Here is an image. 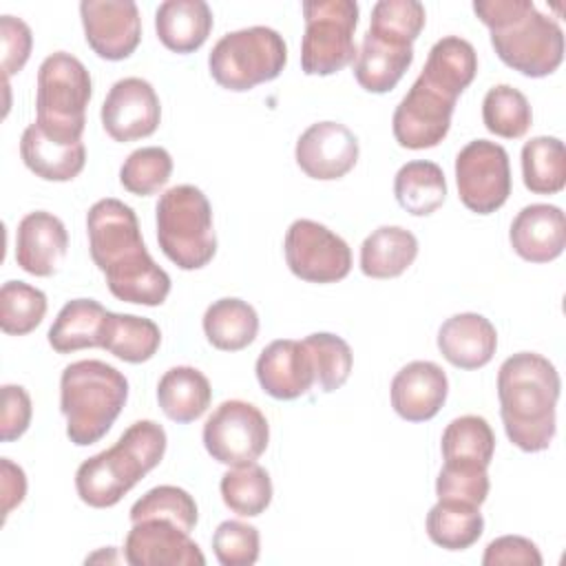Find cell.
I'll return each mask as SVG.
<instances>
[{
	"mask_svg": "<svg viewBox=\"0 0 566 566\" xmlns=\"http://www.w3.org/2000/svg\"><path fill=\"white\" fill-rule=\"evenodd\" d=\"M104 130L115 142L150 137L161 122V104L150 82L142 77L117 80L99 111Z\"/></svg>",
	"mask_w": 566,
	"mask_h": 566,
	"instance_id": "9a60e30c",
	"label": "cell"
},
{
	"mask_svg": "<svg viewBox=\"0 0 566 566\" xmlns=\"http://www.w3.org/2000/svg\"><path fill=\"white\" fill-rule=\"evenodd\" d=\"M0 40H2V71H4V80H9V75L20 73L22 66L27 64L33 46V35L24 20L13 15H2Z\"/></svg>",
	"mask_w": 566,
	"mask_h": 566,
	"instance_id": "f6af8a7d",
	"label": "cell"
},
{
	"mask_svg": "<svg viewBox=\"0 0 566 566\" xmlns=\"http://www.w3.org/2000/svg\"><path fill=\"white\" fill-rule=\"evenodd\" d=\"M438 349L458 369H480L497 349V332L482 314H453L438 329Z\"/></svg>",
	"mask_w": 566,
	"mask_h": 566,
	"instance_id": "7402d4cb",
	"label": "cell"
},
{
	"mask_svg": "<svg viewBox=\"0 0 566 566\" xmlns=\"http://www.w3.org/2000/svg\"><path fill=\"white\" fill-rule=\"evenodd\" d=\"M453 108L455 99L418 77L394 111L391 128L396 142L409 150L438 146L451 128Z\"/></svg>",
	"mask_w": 566,
	"mask_h": 566,
	"instance_id": "4fadbf2b",
	"label": "cell"
},
{
	"mask_svg": "<svg viewBox=\"0 0 566 566\" xmlns=\"http://www.w3.org/2000/svg\"><path fill=\"white\" fill-rule=\"evenodd\" d=\"M475 73L478 53L473 44L460 35H447L431 46L424 69L418 77L458 102L460 93L473 82Z\"/></svg>",
	"mask_w": 566,
	"mask_h": 566,
	"instance_id": "484cf974",
	"label": "cell"
},
{
	"mask_svg": "<svg viewBox=\"0 0 566 566\" xmlns=\"http://www.w3.org/2000/svg\"><path fill=\"white\" fill-rule=\"evenodd\" d=\"M413 62V46L365 33L354 64L356 82L369 93L391 91Z\"/></svg>",
	"mask_w": 566,
	"mask_h": 566,
	"instance_id": "d4e9b609",
	"label": "cell"
},
{
	"mask_svg": "<svg viewBox=\"0 0 566 566\" xmlns=\"http://www.w3.org/2000/svg\"><path fill=\"white\" fill-rule=\"evenodd\" d=\"M33 407L31 396L20 385L2 387V416H0V438L2 442L18 440L31 424Z\"/></svg>",
	"mask_w": 566,
	"mask_h": 566,
	"instance_id": "7dc6e473",
	"label": "cell"
},
{
	"mask_svg": "<svg viewBox=\"0 0 566 566\" xmlns=\"http://www.w3.org/2000/svg\"><path fill=\"white\" fill-rule=\"evenodd\" d=\"M161 345V332L155 321L135 316V314H117L108 312L102 349L111 352L124 363H146L150 360Z\"/></svg>",
	"mask_w": 566,
	"mask_h": 566,
	"instance_id": "d6a6232c",
	"label": "cell"
},
{
	"mask_svg": "<svg viewBox=\"0 0 566 566\" xmlns=\"http://www.w3.org/2000/svg\"><path fill=\"white\" fill-rule=\"evenodd\" d=\"M86 232L93 263L106 276L115 298L148 307L166 301L170 276L146 250L130 206L113 197L95 201L86 214Z\"/></svg>",
	"mask_w": 566,
	"mask_h": 566,
	"instance_id": "6da1fadb",
	"label": "cell"
},
{
	"mask_svg": "<svg viewBox=\"0 0 566 566\" xmlns=\"http://www.w3.org/2000/svg\"><path fill=\"white\" fill-rule=\"evenodd\" d=\"M497 57L526 77H546L564 60V31L531 0H475Z\"/></svg>",
	"mask_w": 566,
	"mask_h": 566,
	"instance_id": "3957f363",
	"label": "cell"
},
{
	"mask_svg": "<svg viewBox=\"0 0 566 566\" xmlns=\"http://www.w3.org/2000/svg\"><path fill=\"white\" fill-rule=\"evenodd\" d=\"M214 18L203 0H166L155 11V31L172 53H192L203 46Z\"/></svg>",
	"mask_w": 566,
	"mask_h": 566,
	"instance_id": "cb8c5ba5",
	"label": "cell"
},
{
	"mask_svg": "<svg viewBox=\"0 0 566 566\" xmlns=\"http://www.w3.org/2000/svg\"><path fill=\"white\" fill-rule=\"evenodd\" d=\"M298 168L318 181L345 177L358 161V139L340 122H316L296 142Z\"/></svg>",
	"mask_w": 566,
	"mask_h": 566,
	"instance_id": "e0dca14e",
	"label": "cell"
},
{
	"mask_svg": "<svg viewBox=\"0 0 566 566\" xmlns=\"http://www.w3.org/2000/svg\"><path fill=\"white\" fill-rule=\"evenodd\" d=\"M515 254L528 263L555 261L566 248V217L551 203L524 206L509 230Z\"/></svg>",
	"mask_w": 566,
	"mask_h": 566,
	"instance_id": "44dd1931",
	"label": "cell"
},
{
	"mask_svg": "<svg viewBox=\"0 0 566 566\" xmlns=\"http://www.w3.org/2000/svg\"><path fill=\"white\" fill-rule=\"evenodd\" d=\"M427 22L424 4L418 0H380L371 7L369 33L398 44H411Z\"/></svg>",
	"mask_w": 566,
	"mask_h": 566,
	"instance_id": "b9f144b4",
	"label": "cell"
},
{
	"mask_svg": "<svg viewBox=\"0 0 566 566\" xmlns=\"http://www.w3.org/2000/svg\"><path fill=\"white\" fill-rule=\"evenodd\" d=\"M91 95L88 69L66 51L51 53L38 69V126L57 142H82Z\"/></svg>",
	"mask_w": 566,
	"mask_h": 566,
	"instance_id": "52a82bcc",
	"label": "cell"
},
{
	"mask_svg": "<svg viewBox=\"0 0 566 566\" xmlns=\"http://www.w3.org/2000/svg\"><path fill=\"white\" fill-rule=\"evenodd\" d=\"M80 15L88 46L104 60L119 62L142 40L139 9L130 0H82Z\"/></svg>",
	"mask_w": 566,
	"mask_h": 566,
	"instance_id": "5bb4252c",
	"label": "cell"
},
{
	"mask_svg": "<svg viewBox=\"0 0 566 566\" xmlns=\"http://www.w3.org/2000/svg\"><path fill=\"white\" fill-rule=\"evenodd\" d=\"M458 197L471 212L491 214L511 195V164L504 146L489 139L469 142L455 157Z\"/></svg>",
	"mask_w": 566,
	"mask_h": 566,
	"instance_id": "8fae6325",
	"label": "cell"
},
{
	"mask_svg": "<svg viewBox=\"0 0 566 566\" xmlns=\"http://www.w3.org/2000/svg\"><path fill=\"white\" fill-rule=\"evenodd\" d=\"M172 175V157L161 146H144L133 150L122 168L119 184L137 197H148L159 192Z\"/></svg>",
	"mask_w": 566,
	"mask_h": 566,
	"instance_id": "60d3db41",
	"label": "cell"
},
{
	"mask_svg": "<svg viewBox=\"0 0 566 566\" xmlns=\"http://www.w3.org/2000/svg\"><path fill=\"white\" fill-rule=\"evenodd\" d=\"M219 489L223 504L241 517H256L272 502L270 473L256 462L232 467L230 471H226Z\"/></svg>",
	"mask_w": 566,
	"mask_h": 566,
	"instance_id": "d590c367",
	"label": "cell"
},
{
	"mask_svg": "<svg viewBox=\"0 0 566 566\" xmlns=\"http://www.w3.org/2000/svg\"><path fill=\"white\" fill-rule=\"evenodd\" d=\"M447 394V374L431 360L407 363L391 380V407L409 422L431 420L442 409Z\"/></svg>",
	"mask_w": 566,
	"mask_h": 566,
	"instance_id": "ffe728a7",
	"label": "cell"
},
{
	"mask_svg": "<svg viewBox=\"0 0 566 566\" xmlns=\"http://www.w3.org/2000/svg\"><path fill=\"white\" fill-rule=\"evenodd\" d=\"M69 250V232L55 214L46 210L29 212L15 232V263L33 276H53Z\"/></svg>",
	"mask_w": 566,
	"mask_h": 566,
	"instance_id": "d6986e66",
	"label": "cell"
},
{
	"mask_svg": "<svg viewBox=\"0 0 566 566\" xmlns=\"http://www.w3.org/2000/svg\"><path fill=\"white\" fill-rule=\"evenodd\" d=\"M287 44L270 27H248L226 33L208 55L212 80L228 91L243 93L281 75Z\"/></svg>",
	"mask_w": 566,
	"mask_h": 566,
	"instance_id": "ba28073f",
	"label": "cell"
},
{
	"mask_svg": "<svg viewBox=\"0 0 566 566\" xmlns=\"http://www.w3.org/2000/svg\"><path fill=\"white\" fill-rule=\"evenodd\" d=\"M303 345L312 358L314 382L325 394L340 389L347 382L354 365V354L347 340L332 332H316L303 338Z\"/></svg>",
	"mask_w": 566,
	"mask_h": 566,
	"instance_id": "74e56055",
	"label": "cell"
},
{
	"mask_svg": "<svg viewBox=\"0 0 566 566\" xmlns=\"http://www.w3.org/2000/svg\"><path fill=\"white\" fill-rule=\"evenodd\" d=\"M559 389V374L542 354L517 352L500 365V416L509 440L517 449L526 453L548 449L555 438Z\"/></svg>",
	"mask_w": 566,
	"mask_h": 566,
	"instance_id": "7a4b0ae2",
	"label": "cell"
},
{
	"mask_svg": "<svg viewBox=\"0 0 566 566\" xmlns=\"http://www.w3.org/2000/svg\"><path fill=\"white\" fill-rule=\"evenodd\" d=\"M394 195L402 210L413 217L433 214L447 199V179L438 164L427 159L407 161L394 179Z\"/></svg>",
	"mask_w": 566,
	"mask_h": 566,
	"instance_id": "4dcf8cb0",
	"label": "cell"
},
{
	"mask_svg": "<svg viewBox=\"0 0 566 566\" xmlns=\"http://www.w3.org/2000/svg\"><path fill=\"white\" fill-rule=\"evenodd\" d=\"M128 400V380L104 360H77L60 376V411L66 436L77 447L102 440Z\"/></svg>",
	"mask_w": 566,
	"mask_h": 566,
	"instance_id": "5b68a950",
	"label": "cell"
},
{
	"mask_svg": "<svg viewBox=\"0 0 566 566\" xmlns=\"http://www.w3.org/2000/svg\"><path fill=\"white\" fill-rule=\"evenodd\" d=\"M203 334L221 352H239L259 334L256 310L241 298L226 296L208 305L203 314Z\"/></svg>",
	"mask_w": 566,
	"mask_h": 566,
	"instance_id": "f546056e",
	"label": "cell"
},
{
	"mask_svg": "<svg viewBox=\"0 0 566 566\" xmlns=\"http://www.w3.org/2000/svg\"><path fill=\"white\" fill-rule=\"evenodd\" d=\"M484 531L480 506L458 500H438L427 513V535L447 551H464L473 546Z\"/></svg>",
	"mask_w": 566,
	"mask_h": 566,
	"instance_id": "1f68e13d",
	"label": "cell"
},
{
	"mask_svg": "<svg viewBox=\"0 0 566 566\" xmlns=\"http://www.w3.org/2000/svg\"><path fill=\"white\" fill-rule=\"evenodd\" d=\"M270 442V424L259 407L245 400H223L203 424V447L226 467L256 462Z\"/></svg>",
	"mask_w": 566,
	"mask_h": 566,
	"instance_id": "30bf717a",
	"label": "cell"
},
{
	"mask_svg": "<svg viewBox=\"0 0 566 566\" xmlns=\"http://www.w3.org/2000/svg\"><path fill=\"white\" fill-rule=\"evenodd\" d=\"M305 33L301 40V69L305 75H334L349 66L358 51L354 31L358 2L354 0H305L301 4Z\"/></svg>",
	"mask_w": 566,
	"mask_h": 566,
	"instance_id": "9c48e42d",
	"label": "cell"
},
{
	"mask_svg": "<svg viewBox=\"0 0 566 566\" xmlns=\"http://www.w3.org/2000/svg\"><path fill=\"white\" fill-rule=\"evenodd\" d=\"M20 157L24 166L44 181H71L86 164L84 142H57L49 137L38 122H31L20 139Z\"/></svg>",
	"mask_w": 566,
	"mask_h": 566,
	"instance_id": "603a6c76",
	"label": "cell"
},
{
	"mask_svg": "<svg viewBox=\"0 0 566 566\" xmlns=\"http://www.w3.org/2000/svg\"><path fill=\"white\" fill-rule=\"evenodd\" d=\"M522 179L535 195H555L566 186V150L557 137L539 135L522 146Z\"/></svg>",
	"mask_w": 566,
	"mask_h": 566,
	"instance_id": "e575fe53",
	"label": "cell"
},
{
	"mask_svg": "<svg viewBox=\"0 0 566 566\" xmlns=\"http://www.w3.org/2000/svg\"><path fill=\"white\" fill-rule=\"evenodd\" d=\"M212 551L221 566H252L261 551L259 531L252 524L226 520L212 535Z\"/></svg>",
	"mask_w": 566,
	"mask_h": 566,
	"instance_id": "7bdbcfd3",
	"label": "cell"
},
{
	"mask_svg": "<svg viewBox=\"0 0 566 566\" xmlns=\"http://www.w3.org/2000/svg\"><path fill=\"white\" fill-rule=\"evenodd\" d=\"M285 263L307 283H336L352 270V250L343 237L312 219L290 223L283 241Z\"/></svg>",
	"mask_w": 566,
	"mask_h": 566,
	"instance_id": "7c38bea8",
	"label": "cell"
},
{
	"mask_svg": "<svg viewBox=\"0 0 566 566\" xmlns=\"http://www.w3.org/2000/svg\"><path fill=\"white\" fill-rule=\"evenodd\" d=\"M166 431L153 420L133 422L119 440L84 460L75 471V489L93 509L115 506L166 453Z\"/></svg>",
	"mask_w": 566,
	"mask_h": 566,
	"instance_id": "277c9868",
	"label": "cell"
},
{
	"mask_svg": "<svg viewBox=\"0 0 566 566\" xmlns=\"http://www.w3.org/2000/svg\"><path fill=\"white\" fill-rule=\"evenodd\" d=\"M108 310L95 298H73L55 316L49 329V345L57 354H73L102 347Z\"/></svg>",
	"mask_w": 566,
	"mask_h": 566,
	"instance_id": "4316f807",
	"label": "cell"
},
{
	"mask_svg": "<svg viewBox=\"0 0 566 566\" xmlns=\"http://www.w3.org/2000/svg\"><path fill=\"white\" fill-rule=\"evenodd\" d=\"M0 495H2V520L22 504L27 495V475L22 467L13 464L9 458H0Z\"/></svg>",
	"mask_w": 566,
	"mask_h": 566,
	"instance_id": "c3c4849f",
	"label": "cell"
},
{
	"mask_svg": "<svg viewBox=\"0 0 566 566\" xmlns=\"http://www.w3.org/2000/svg\"><path fill=\"white\" fill-rule=\"evenodd\" d=\"M489 486L486 467L444 462L436 480V495L438 500H458L480 506L489 495Z\"/></svg>",
	"mask_w": 566,
	"mask_h": 566,
	"instance_id": "ee69618b",
	"label": "cell"
},
{
	"mask_svg": "<svg viewBox=\"0 0 566 566\" xmlns=\"http://www.w3.org/2000/svg\"><path fill=\"white\" fill-rule=\"evenodd\" d=\"M440 449L444 462L489 469L495 453V433L482 416H460L444 427Z\"/></svg>",
	"mask_w": 566,
	"mask_h": 566,
	"instance_id": "836d02e7",
	"label": "cell"
},
{
	"mask_svg": "<svg viewBox=\"0 0 566 566\" xmlns=\"http://www.w3.org/2000/svg\"><path fill=\"white\" fill-rule=\"evenodd\" d=\"M124 559L130 566H203L206 557L190 533L177 524L148 517L133 522L124 542Z\"/></svg>",
	"mask_w": 566,
	"mask_h": 566,
	"instance_id": "2e32d148",
	"label": "cell"
},
{
	"mask_svg": "<svg viewBox=\"0 0 566 566\" xmlns=\"http://www.w3.org/2000/svg\"><path fill=\"white\" fill-rule=\"evenodd\" d=\"M155 214L159 248L177 268L199 270L212 261L217 252L212 206L197 186L168 188Z\"/></svg>",
	"mask_w": 566,
	"mask_h": 566,
	"instance_id": "8992f818",
	"label": "cell"
},
{
	"mask_svg": "<svg viewBox=\"0 0 566 566\" xmlns=\"http://www.w3.org/2000/svg\"><path fill=\"white\" fill-rule=\"evenodd\" d=\"M484 566H542V555L535 542L522 535H502L489 542L482 555Z\"/></svg>",
	"mask_w": 566,
	"mask_h": 566,
	"instance_id": "bcb514c9",
	"label": "cell"
},
{
	"mask_svg": "<svg viewBox=\"0 0 566 566\" xmlns=\"http://www.w3.org/2000/svg\"><path fill=\"white\" fill-rule=\"evenodd\" d=\"M46 314V294L24 281H7L0 287V327L9 336L33 332Z\"/></svg>",
	"mask_w": 566,
	"mask_h": 566,
	"instance_id": "f35d334b",
	"label": "cell"
},
{
	"mask_svg": "<svg viewBox=\"0 0 566 566\" xmlns=\"http://www.w3.org/2000/svg\"><path fill=\"white\" fill-rule=\"evenodd\" d=\"M212 400L210 380L190 365L170 367L157 385V402L161 411L179 422H192L201 418Z\"/></svg>",
	"mask_w": 566,
	"mask_h": 566,
	"instance_id": "83f0119b",
	"label": "cell"
},
{
	"mask_svg": "<svg viewBox=\"0 0 566 566\" xmlns=\"http://www.w3.org/2000/svg\"><path fill=\"white\" fill-rule=\"evenodd\" d=\"M256 380L276 400L305 396L314 385V367L303 340H272L256 358Z\"/></svg>",
	"mask_w": 566,
	"mask_h": 566,
	"instance_id": "ac0fdd59",
	"label": "cell"
},
{
	"mask_svg": "<svg viewBox=\"0 0 566 566\" xmlns=\"http://www.w3.org/2000/svg\"><path fill=\"white\" fill-rule=\"evenodd\" d=\"M148 517L168 520V522L177 524L179 528H184L186 533H190L197 526L199 509H197L195 497L186 489L172 486V484H161V486L146 491L130 506V522H139V520H148Z\"/></svg>",
	"mask_w": 566,
	"mask_h": 566,
	"instance_id": "ab89813d",
	"label": "cell"
},
{
	"mask_svg": "<svg viewBox=\"0 0 566 566\" xmlns=\"http://www.w3.org/2000/svg\"><path fill=\"white\" fill-rule=\"evenodd\" d=\"M418 256V239L400 226L376 228L360 245V270L369 279H396Z\"/></svg>",
	"mask_w": 566,
	"mask_h": 566,
	"instance_id": "f1b7e54d",
	"label": "cell"
},
{
	"mask_svg": "<svg viewBox=\"0 0 566 566\" xmlns=\"http://www.w3.org/2000/svg\"><path fill=\"white\" fill-rule=\"evenodd\" d=\"M482 119L489 133L504 139H520L533 124L526 95L509 84L491 86L482 99Z\"/></svg>",
	"mask_w": 566,
	"mask_h": 566,
	"instance_id": "8d00e7d4",
	"label": "cell"
}]
</instances>
